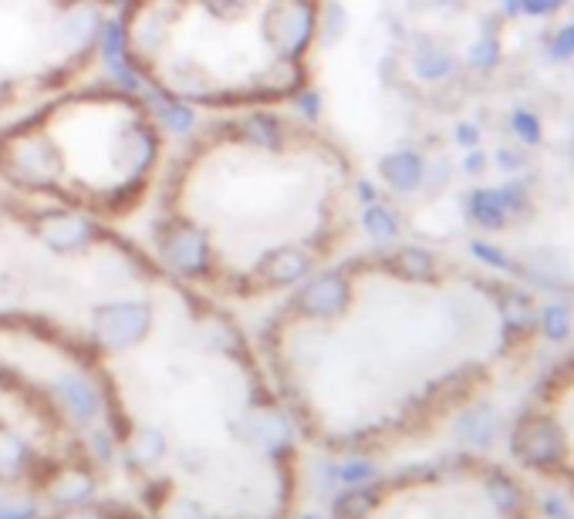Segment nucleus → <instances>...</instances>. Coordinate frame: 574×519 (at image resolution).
Returning a JSON list of instances; mask_svg holds the SVG:
<instances>
[{
  "label": "nucleus",
  "instance_id": "obj_3",
  "mask_svg": "<svg viewBox=\"0 0 574 519\" xmlns=\"http://www.w3.org/2000/svg\"><path fill=\"white\" fill-rule=\"evenodd\" d=\"M0 176L18 190L31 193H58L64 176L61 152L41 122L21 125L0 135Z\"/></svg>",
  "mask_w": 574,
  "mask_h": 519
},
{
  "label": "nucleus",
  "instance_id": "obj_6",
  "mask_svg": "<svg viewBox=\"0 0 574 519\" xmlns=\"http://www.w3.org/2000/svg\"><path fill=\"white\" fill-rule=\"evenodd\" d=\"M34 236L51 250V253H81L89 250V243L99 236V226L85 216V213H74V210H38L28 216Z\"/></svg>",
  "mask_w": 574,
  "mask_h": 519
},
{
  "label": "nucleus",
  "instance_id": "obj_15",
  "mask_svg": "<svg viewBox=\"0 0 574 519\" xmlns=\"http://www.w3.org/2000/svg\"><path fill=\"white\" fill-rule=\"evenodd\" d=\"M68 519H92V516H85V512H78V516H68Z\"/></svg>",
  "mask_w": 574,
  "mask_h": 519
},
{
  "label": "nucleus",
  "instance_id": "obj_7",
  "mask_svg": "<svg viewBox=\"0 0 574 519\" xmlns=\"http://www.w3.org/2000/svg\"><path fill=\"white\" fill-rule=\"evenodd\" d=\"M145 330H149V307L132 301L105 304L92 317V337L109 344V348H129V344L145 337Z\"/></svg>",
  "mask_w": 574,
  "mask_h": 519
},
{
  "label": "nucleus",
  "instance_id": "obj_2",
  "mask_svg": "<svg viewBox=\"0 0 574 519\" xmlns=\"http://www.w3.org/2000/svg\"><path fill=\"white\" fill-rule=\"evenodd\" d=\"M511 459L574 499V352L541 375L511 425Z\"/></svg>",
  "mask_w": 574,
  "mask_h": 519
},
{
  "label": "nucleus",
  "instance_id": "obj_5",
  "mask_svg": "<svg viewBox=\"0 0 574 519\" xmlns=\"http://www.w3.org/2000/svg\"><path fill=\"white\" fill-rule=\"evenodd\" d=\"M155 236H159L162 260H167L177 274H183L190 281H203L213 271L216 253H213V243L197 220L173 213V216L162 220Z\"/></svg>",
  "mask_w": 574,
  "mask_h": 519
},
{
  "label": "nucleus",
  "instance_id": "obj_14",
  "mask_svg": "<svg viewBox=\"0 0 574 519\" xmlns=\"http://www.w3.org/2000/svg\"><path fill=\"white\" fill-rule=\"evenodd\" d=\"M294 99H298V112L304 115V122H318L321 119V95L314 89H308V84H304V89Z\"/></svg>",
  "mask_w": 574,
  "mask_h": 519
},
{
  "label": "nucleus",
  "instance_id": "obj_12",
  "mask_svg": "<svg viewBox=\"0 0 574 519\" xmlns=\"http://www.w3.org/2000/svg\"><path fill=\"white\" fill-rule=\"evenodd\" d=\"M359 223H362V230H365L372 240H392V236H395V220H392V213L382 210V206H375V203H369V206L362 210Z\"/></svg>",
  "mask_w": 574,
  "mask_h": 519
},
{
  "label": "nucleus",
  "instance_id": "obj_4",
  "mask_svg": "<svg viewBox=\"0 0 574 519\" xmlns=\"http://www.w3.org/2000/svg\"><path fill=\"white\" fill-rule=\"evenodd\" d=\"M321 0H268L261 18V41L274 58L304 61L318 41Z\"/></svg>",
  "mask_w": 574,
  "mask_h": 519
},
{
  "label": "nucleus",
  "instance_id": "obj_8",
  "mask_svg": "<svg viewBox=\"0 0 574 519\" xmlns=\"http://www.w3.org/2000/svg\"><path fill=\"white\" fill-rule=\"evenodd\" d=\"M352 304V271H332L321 274L318 281H311L301 294H298V307L304 317H318V320H335L349 311Z\"/></svg>",
  "mask_w": 574,
  "mask_h": 519
},
{
  "label": "nucleus",
  "instance_id": "obj_11",
  "mask_svg": "<svg viewBox=\"0 0 574 519\" xmlns=\"http://www.w3.org/2000/svg\"><path fill=\"white\" fill-rule=\"evenodd\" d=\"M349 28V14L345 8L339 4V0H328V4H321V21H318V38L324 44H335L342 38V31Z\"/></svg>",
  "mask_w": 574,
  "mask_h": 519
},
{
  "label": "nucleus",
  "instance_id": "obj_1",
  "mask_svg": "<svg viewBox=\"0 0 574 519\" xmlns=\"http://www.w3.org/2000/svg\"><path fill=\"white\" fill-rule=\"evenodd\" d=\"M355 519H537L524 472L490 459H453L392 489L369 496Z\"/></svg>",
  "mask_w": 574,
  "mask_h": 519
},
{
  "label": "nucleus",
  "instance_id": "obj_13",
  "mask_svg": "<svg viewBox=\"0 0 574 519\" xmlns=\"http://www.w3.org/2000/svg\"><path fill=\"white\" fill-rule=\"evenodd\" d=\"M254 4H261V0H200V8L216 21H236V18L248 14Z\"/></svg>",
  "mask_w": 574,
  "mask_h": 519
},
{
  "label": "nucleus",
  "instance_id": "obj_10",
  "mask_svg": "<svg viewBox=\"0 0 574 519\" xmlns=\"http://www.w3.org/2000/svg\"><path fill=\"white\" fill-rule=\"evenodd\" d=\"M243 142H251V145H261V149H281L291 135V122L271 115V112H251L243 122L230 125Z\"/></svg>",
  "mask_w": 574,
  "mask_h": 519
},
{
  "label": "nucleus",
  "instance_id": "obj_9",
  "mask_svg": "<svg viewBox=\"0 0 574 519\" xmlns=\"http://www.w3.org/2000/svg\"><path fill=\"white\" fill-rule=\"evenodd\" d=\"M258 267H261V281L268 287H291L314 271V256L294 243H281L271 256H264V264H258Z\"/></svg>",
  "mask_w": 574,
  "mask_h": 519
}]
</instances>
